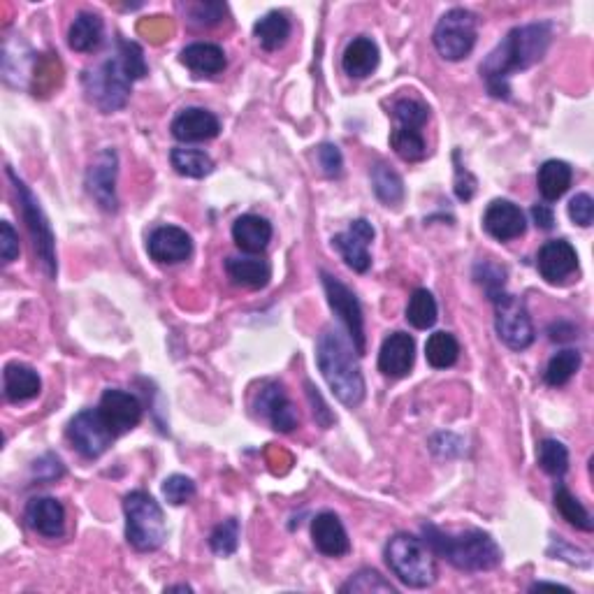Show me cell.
Listing matches in <instances>:
<instances>
[{"mask_svg": "<svg viewBox=\"0 0 594 594\" xmlns=\"http://www.w3.org/2000/svg\"><path fill=\"white\" fill-rule=\"evenodd\" d=\"M379 65V47L372 38H353L344 49L342 68L353 79H365L372 75Z\"/></svg>", "mask_w": 594, "mask_h": 594, "instance_id": "27", "label": "cell"}, {"mask_svg": "<svg viewBox=\"0 0 594 594\" xmlns=\"http://www.w3.org/2000/svg\"><path fill=\"white\" fill-rule=\"evenodd\" d=\"M170 161H172V168H175L181 177L202 179L214 170L212 156L200 149H181V147L172 149Z\"/></svg>", "mask_w": 594, "mask_h": 594, "instance_id": "32", "label": "cell"}, {"mask_svg": "<svg viewBox=\"0 0 594 594\" xmlns=\"http://www.w3.org/2000/svg\"><path fill=\"white\" fill-rule=\"evenodd\" d=\"M147 251L151 260L161 265H177L191 258L193 239L184 228L161 226L149 235Z\"/></svg>", "mask_w": 594, "mask_h": 594, "instance_id": "17", "label": "cell"}, {"mask_svg": "<svg viewBox=\"0 0 594 594\" xmlns=\"http://www.w3.org/2000/svg\"><path fill=\"white\" fill-rule=\"evenodd\" d=\"M165 592H191L188 585H170V588H165Z\"/></svg>", "mask_w": 594, "mask_h": 594, "instance_id": "50", "label": "cell"}, {"mask_svg": "<svg viewBox=\"0 0 594 594\" xmlns=\"http://www.w3.org/2000/svg\"><path fill=\"white\" fill-rule=\"evenodd\" d=\"M555 506L557 511L562 513V518L567 520L569 525H574L576 530H583V532H592V516L590 511L585 509V506L578 502V499L571 495V492L564 488V485H557L555 488Z\"/></svg>", "mask_w": 594, "mask_h": 594, "instance_id": "36", "label": "cell"}, {"mask_svg": "<svg viewBox=\"0 0 594 594\" xmlns=\"http://www.w3.org/2000/svg\"><path fill=\"white\" fill-rule=\"evenodd\" d=\"M7 177H10L14 184V193H17L19 209H21V214H24L26 228L33 237L35 253H38L40 263H42V267H45V274L47 277H56V246H54V233H52V226H49V219L45 216V212H42L40 202L35 200L31 188H28L17 175H14L12 168H7Z\"/></svg>", "mask_w": 594, "mask_h": 594, "instance_id": "6", "label": "cell"}, {"mask_svg": "<svg viewBox=\"0 0 594 594\" xmlns=\"http://www.w3.org/2000/svg\"><path fill=\"white\" fill-rule=\"evenodd\" d=\"M437 316H439V309L434 295L427 291V288H418V291H414V295L409 297V304H407L409 325H414L416 330H427L437 323Z\"/></svg>", "mask_w": 594, "mask_h": 594, "instance_id": "35", "label": "cell"}, {"mask_svg": "<svg viewBox=\"0 0 594 594\" xmlns=\"http://www.w3.org/2000/svg\"><path fill=\"white\" fill-rule=\"evenodd\" d=\"M323 288L325 295H328L330 309L339 316V321L346 325L349 335L353 339V349H356L360 356L365 353V318H362V307L358 297L353 295L349 286H344L342 281L323 272Z\"/></svg>", "mask_w": 594, "mask_h": 594, "instance_id": "11", "label": "cell"}, {"mask_svg": "<svg viewBox=\"0 0 594 594\" xmlns=\"http://www.w3.org/2000/svg\"><path fill=\"white\" fill-rule=\"evenodd\" d=\"M130 84L133 79L128 77V72L123 70L119 56L114 54L112 59L100 63L96 70H89L84 75V86L86 96L96 107H100L105 114L117 112L126 105Z\"/></svg>", "mask_w": 594, "mask_h": 594, "instance_id": "7", "label": "cell"}, {"mask_svg": "<svg viewBox=\"0 0 594 594\" xmlns=\"http://www.w3.org/2000/svg\"><path fill=\"white\" fill-rule=\"evenodd\" d=\"M223 14H226V5H219V3H198L191 7V21L198 26L219 24Z\"/></svg>", "mask_w": 594, "mask_h": 594, "instance_id": "45", "label": "cell"}, {"mask_svg": "<svg viewBox=\"0 0 594 594\" xmlns=\"http://www.w3.org/2000/svg\"><path fill=\"white\" fill-rule=\"evenodd\" d=\"M233 239L244 253H251V256L263 253L272 242L270 221L263 219V216H256V214L239 216L233 226Z\"/></svg>", "mask_w": 594, "mask_h": 594, "instance_id": "23", "label": "cell"}, {"mask_svg": "<svg viewBox=\"0 0 594 594\" xmlns=\"http://www.w3.org/2000/svg\"><path fill=\"white\" fill-rule=\"evenodd\" d=\"M578 369H581V353L564 349L550 358L548 367H546V383L553 388L564 386V383H569L571 379H574V374L578 372Z\"/></svg>", "mask_w": 594, "mask_h": 594, "instance_id": "37", "label": "cell"}, {"mask_svg": "<svg viewBox=\"0 0 594 594\" xmlns=\"http://www.w3.org/2000/svg\"><path fill=\"white\" fill-rule=\"evenodd\" d=\"M374 239V228L372 223L365 219L353 221L346 233H339L332 237V244L335 249L342 253L346 265L351 267L353 272H367L369 265H372V256H369V244Z\"/></svg>", "mask_w": 594, "mask_h": 594, "instance_id": "14", "label": "cell"}, {"mask_svg": "<svg viewBox=\"0 0 594 594\" xmlns=\"http://www.w3.org/2000/svg\"><path fill=\"white\" fill-rule=\"evenodd\" d=\"M416 360V342L414 337L407 332H393L386 337L381 351H379V369L381 374L393 376V379H402L411 372Z\"/></svg>", "mask_w": 594, "mask_h": 594, "instance_id": "20", "label": "cell"}, {"mask_svg": "<svg viewBox=\"0 0 594 594\" xmlns=\"http://www.w3.org/2000/svg\"><path fill=\"white\" fill-rule=\"evenodd\" d=\"M386 564L407 588L423 590L437 581L434 553L414 534H395L386 543Z\"/></svg>", "mask_w": 594, "mask_h": 594, "instance_id": "4", "label": "cell"}, {"mask_svg": "<svg viewBox=\"0 0 594 594\" xmlns=\"http://www.w3.org/2000/svg\"><path fill=\"white\" fill-rule=\"evenodd\" d=\"M226 272L228 277L233 279V284L242 288H251V291H258V288H265L272 279V267L263 258H228L226 260Z\"/></svg>", "mask_w": 594, "mask_h": 594, "instance_id": "28", "label": "cell"}, {"mask_svg": "<svg viewBox=\"0 0 594 594\" xmlns=\"http://www.w3.org/2000/svg\"><path fill=\"white\" fill-rule=\"evenodd\" d=\"M3 388L7 400L12 404H19L38 397L42 390V381L33 367L21 365V362H10L3 372Z\"/></svg>", "mask_w": 594, "mask_h": 594, "instance_id": "26", "label": "cell"}, {"mask_svg": "<svg viewBox=\"0 0 594 594\" xmlns=\"http://www.w3.org/2000/svg\"><path fill=\"white\" fill-rule=\"evenodd\" d=\"M530 590L532 592L534 590H562V592H571L569 588H564V585H557V583H534Z\"/></svg>", "mask_w": 594, "mask_h": 594, "instance_id": "49", "label": "cell"}, {"mask_svg": "<svg viewBox=\"0 0 594 594\" xmlns=\"http://www.w3.org/2000/svg\"><path fill=\"white\" fill-rule=\"evenodd\" d=\"M117 56L123 65V70L128 72V77L133 79H142L147 75L149 68H147V61H144V52L142 47L137 45V42H130V40H119L117 42Z\"/></svg>", "mask_w": 594, "mask_h": 594, "instance_id": "42", "label": "cell"}, {"mask_svg": "<svg viewBox=\"0 0 594 594\" xmlns=\"http://www.w3.org/2000/svg\"><path fill=\"white\" fill-rule=\"evenodd\" d=\"M19 256V235L14 233L10 223H0V258H3L5 265H10L14 258Z\"/></svg>", "mask_w": 594, "mask_h": 594, "instance_id": "47", "label": "cell"}, {"mask_svg": "<svg viewBox=\"0 0 594 594\" xmlns=\"http://www.w3.org/2000/svg\"><path fill=\"white\" fill-rule=\"evenodd\" d=\"M24 520L35 534L56 539L65 530V509L59 499L54 497H33L26 504Z\"/></svg>", "mask_w": 594, "mask_h": 594, "instance_id": "21", "label": "cell"}, {"mask_svg": "<svg viewBox=\"0 0 594 594\" xmlns=\"http://www.w3.org/2000/svg\"><path fill=\"white\" fill-rule=\"evenodd\" d=\"M342 592H360V594H369V592H386V594H397V588L390 581H386L379 571L374 569H362L356 576L351 578L349 583L342 585Z\"/></svg>", "mask_w": 594, "mask_h": 594, "instance_id": "40", "label": "cell"}, {"mask_svg": "<svg viewBox=\"0 0 594 594\" xmlns=\"http://www.w3.org/2000/svg\"><path fill=\"white\" fill-rule=\"evenodd\" d=\"M441 59L462 61L476 45V17L465 7H453L439 19L432 35Z\"/></svg>", "mask_w": 594, "mask_h": 594, "instance_id": "8", "label": "cell"}, {"mask_svg": "<svg viewBox=\"0 0 594 594\" xmlns=\"http://www.w3.org/2000/svg\"><path fill=\"white\" fill-rule=\"evenodd\" d=\"M123 513H126V539L130 546L140 553H151L165 543L168 527L161 504L149 492L135 490L123 499Z\"/></svg>", "mask_w": 594, "mask_h": 594, "instance_id": "5", "label": "cell"}, {"mask_svg": "<svg viewBox=\"0 0 594 594\" xmlns=\"http://www.w3.org/2000/svg\"><path fill=\"white\" fill-rule=\"evenodd\" d=\"M353 353L358 351L351 349L342 332L335 328L323 330V335L318 337V369L323 372L337 400L349 409L360 407L365 400V376H362L358 358Z\"/></svg>", "mask_w": 594, "mask_h": 594, "instance_id": "2", "label": "cell"}, {"mask_svg": "<svg viewBox=\"0 0 594 594\" xmlns=\"http://www.w3.org/2000/svg\"><path fill=\"white\" fill-rule=\"evenodd\" d=\"M117 437L100 416L98 409H84L70 420L68 441L82 458L96 460L112 446V439Z\"/></svg>", "mask_w": 594, "mask_h": 594, "instance_id": "10", "label": "cell"}, {"mask_svg": "<svg viewBox=\"0 0 594 594\" xmlns=\"http://www.w3.org/2000/svg\"><path fill=\"white\" fill-rule=\"evenodd\" d=\"M258 414L270 420V425L277 432H293L297 423H300V416H297V409L293 402L288 400L286 390L279 386V383H267V386L258 393L256 400Z\"/></svg>", "mask_w": 594, "mask_h": 594, "instance_id": "18", "label": "cell"}, {"mask_svg": "<svg viewBox=\"0 0 594 594\" xmlns=\"http://www.w3.org/2000/svg\"><path fill=\"white\" fill-rule=\"evenodd\" d=\"M163 495L165 499L172 506H181V504H188L191 499L195 497V483L191 481L188 476H181V474H175L170 478H165L163 483Z\"/></svg>", "mask_w": 594, "mask_h": 594, "instance_id": "43", "label": "cell"}, {"mask_svg": "<svg viewBox=\"0 0 594 594\" xmlns=\"http://www.w3.org/2000/svg\"><path fill=\"white\" fill-rule=\"evenodd\" d=\"M423 536L434 555L444 557L460 571H490L502 564V550L490 534L481 530L451 534L434 525H425Z\"/></svg>", "mask_w": 594, "mask_h": 594, "instance_id": "3", "label": "cell"}, {"mask_svg": "<svg viewBox=\"0 0 594 594\" xmlns=\"http://www.w3.org/2000/svg\"><path fill=\"white\" fill-rule=\"evenodd\" d=\"M311 539H314L318 553H323L325 557H342L351 550L349 534H346L342 520L330 511L318 513L314 518V523H311Z\"/></svg>", "mask_w": 594, "mask_h": 594, "instance_id": "22", "label": "cell"}, {"mask_svg": "<svg viewBox=\"0 0 594 594\" xmlns=\"http://www.w3.org/2000/svg\"><path fill=\"white\" fill-rule=\"evenodd\" d=\"M532 216H534V223L541 230H550V228H553L555 214H553V207H550V205H534L532 207Z\"/></svg>", "mask_w": 594, "mask_h": 594, "instance_id": "48", "label": "cell"}, {"mask_svg": "<svg viewBox=\"0 0 594 594\" xmlns=\"http://www.w3.org/2000/svg\"><path fill=\"white\" fill-rule=\"evenodd\" d=\"M569 216L576 226L588 228L594 221V200L588 193H578L574 200L569 202Z\"/></svg>", "mask_w": 594, "mask_h": 594, "instance_id": "44", "label": "cell"}, {"mask_svg": "<svg viewBox=\"0 0 594 594\" xmlns=\"http://www.w3.org/2000/svg\"><path fill=\"white\" fill-rule=\"evenodd\" d=\"M425 358L434 369L453 367L460 358V344L451 332H434L425 344Z\"/></svg>", "mask_w": 594, "mask_h": 594, "instance_id": "31", "label": "cell"}, {"mask_svg": "<svg viewBox=\"0 0 594 594\" xmlns=\"http://www.w3.org/2000/svg\"><path fill=\"white\" fill-rule=\"evenodd\" d=\"M550 40H553L550 24L513 28L502 45L481 65V75L488 82L492 96L509 98V77L513 72L527 70L534 63H539L548 52Z\"/></svg>", "mask_w": 594, "mask_h": 594, "instance_id": "1", "label": "cell"}, {"mask_svg": "<svg viewBox=\"0 0 594 594\" xmlns=\"http://www.w3.org/2000/svg\"><path fill=\"white\" fill-rule=\"evenodd\" d=\"M539 467L550 476H564L569 469V451L562 441L546 439L539 444Z\"/></svg>", "mask_w": 594, "mask_h": 594, "instance_id": "38", "label": "cell"}, {"mask_svg": "<svg viewBox=\"0 0 594 594\" xmlns=\"http://www.w3.org/2000/svg\"><path fill=\"white\" fill-rule=\"evenodd\" d=\"M483 228L499 242H511L525 235L527 221L523 209L511 200H492L483 214Z\"/></svg>", "mask_w": 594, "mask_h": 594, "instance_id": "15", "label": "cell"}, {"mask_svg": "<svg viewBox=\"0 0 594 594\" xmlns=\"http://www.w3.org/2000/svg\"><path fill=\"white\" fill-rule=\"evenodd\" d=\"M372 184L376 198H379L383 205L397 207L404 200V181L395 170H390L388 165H376L372 170Z\"/></svg>", "mask_w": 594, "mask_h": 594, "instance_id": "33", "label": "cell"}, {"mask_svg": "<svg viewBox=\"0 0 594 594\" xmlns=\"http://www.w3.org/2000/svg\"><path fill=\"white\" fill-rule=\"evenodd\" d=\"M117 151L105 149L86 172V188L105 212H117Z\"/></svg>", "mask_w": 594, "mask_h": 594, "instance_id": "13", "label": "cell"}, {"mask_svg": "<svg viewBox=\"0 0 594 594\" xmlns=\"http://www.w3.org/2000/svg\"><path fill=\"white\" fill-rule=\"evenodd\" d=\"M181 63L193 72L195 77H214L226 70V52L212 42H193L181 52Z\"/></svg>", "mask_w": 594, "mask_h": 594, "instance_id": "25", "label": "cell"}, {"mask_svg": "<svg viewBox=\"0 0 594 594\" xmlns=\"http://www.w3.org/2000/svg\"><path fill=\"white\" fill-rule=\"evenodd\" d=\"M390 147H393L395 154L407 163H418L427 156V144L423 140V133L414 128L395 126L393 133H390Z\"/></svg>", "mask_w": 594, "mask_h": 594, "instance_id": "34", "label": "cell"}, {"mask_svg": "<svg viewBox=\"0 0 594 594\" xmlns=\"http://www.w3.org/2000/svg\"><path fill=\"white\" fill-rule=\"evenodd\" d=\"M571 181H574V170H571L569 163L564 161H546L539 168V175H536V186H539V193L543 200L555 202L560 200L564 193L569 191Z\"/></svg>", "mask_w": 594, "mask_h": 594, "instance_id": "29", "label": "cell"}, {"mask_svg": "<svg viewBox=\"0 0 594 594\" xmlns=\"http://www.w3.org/2000/svg\"><path fill=\"white\" fill-rule=\"evenodd\" d=\"M536 267L548 284H562L578 270V253L567 239H553L539 249Z\"/></svg>", "mask_w": 594, "mask_h": 594, "instance_id": "16", "label": "cell"}, {"mask_svg": "<svg viewBox=\"0 0 594 594\" xmlns=\"http://www.w3.org/2000/svg\"><path fill=\"white\" fill-rule=\"evenodd\" d=\"M239 546V523L235 518L221 523L209 536V548H212L214 555L219 557H230Z\"/></svg>", "mask_w": 594, "mask_h": 594, "instance_id": "41", "label": "cell"}, {"mask_svg": "<svg viewBox=\"0 0 594 594\" xmlns=\"http://www.w3.org/2000/svg\"><path fill=\"white\" fill-rule=\"evenodd\" d=\"M318 163H321V168L328 177L342 175L344 158H342V151H339L335 144H323V147L318 149Z\"/></svg>", "mask_w": 594, "mask_h": 594, "instance_id": "46", "label": "cell"}, {"mask_svg": "<svg viewBox=\"0 0 594 594\" xmlns=\"http://www.w3.org/2000/svg\"><path fill=\"white\" fill-rule=\"evenodd\" d=\"M105 38V24L96 12H79L75 21L70 24L68 31V45L72 52L79 54H93L103 45Z\"/></svg>", "mask_w": 594, "mask_h": 594, "instance_id": "24", "label": "cell"}, {"mask_svg": "<svg viewBox=\"0 0 594 594\" xmlns=\"http://www.w3.org/2000/svg\"><path fill=\"white\" fill-rule=\"evenodd\" d=\"M170 130L179 142H207L221 133V121L202 107H186L172 121Z\"/></svg>", "mask_w": 594, "mask_h": 594, "instance_id": "19", "label": "cell"}, {"mask_svg": "<svg viewBox=\"0 0 594 594\" xmlns=\"http://www.w3.org/2000/svg\"><path fill=\"white\" fill-rule=\"evenodd\" d=\"M253 35H256L258 45L265 52H277L291 38V21L284 12H267L263 19H258V24L253 26Z\"/></svg>", "mask_w": 594, "mask_h": 594, "instance_id": "30", "label": "cell"}, {"mask_svg": "<svg viewBox=\"0 0 594 594\" xmlns=\"http://www.w3.org/2000/svg\"><path fill=\"white\" fill-rule=\"evenodd\" d=\"M98 411L114 434H126L142 420V402L126 390L110 388L100 397Z\"/></svg>", "mask_w": 594, "mask_h": 594, "instance_id": "12", "label": "cell"}, {"mask_svg": "<svg viewBox=\"0 0 594 594\" xmlns=\"http://www.w3.org/2000/svg\"><path fill=\"white\" fill-rule=\"evenodd\" d=\"M393 119L395 126L400 128H414L420 130L430 119V110L414 98H402L393 105Z\"/></svg>", "mask_w": 594, "mask_h": 594, "instance_id": "39", "label": "cell"}, {"mask_svg": "<svg viewBox=\"0 0 594 594\" xmlns=\"http://www.w3.org/2000/svg\"><path fill=\"white\" fill-rule=\"evenodd\" d=\"M492 302H495V325L499 339L513 351L530 349L534 342V325L525 302L509 293L497 295Z\"/></svg>", "mask_w": 594, "mask_h": 594, "instance_id": "9", "label": "cell"}]
</instances>
